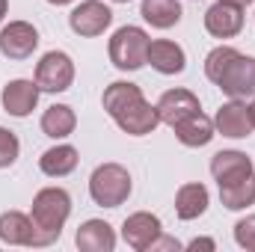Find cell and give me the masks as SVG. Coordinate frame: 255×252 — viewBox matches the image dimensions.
<instances>
[{
	"instance_id": "6da1fadb",
	"label": "cell",
	"mask_w": 255,
	"mask_h": 252,
	"mask_svg": "<svg viewBox=\"0 0 255 252\" xmlns=\"http://www.w3.org/2000/svg\"><path fill=\"white\" fill-rule=\"evenodd\" d=\"M68 214H71V196H68L63 187H45V190L36 193V199H33V214H30V217H33L36 229H39L51 244L60 241Z\"/></svg>"
},
{
	"instance_id": "7a4b0ae2",
	"label": "cell",
	"mask_w": 255,
	"mask_h": 252,
	"mask_svg": "<svg viewBox=\"0 0 255 252\" xmlns=\"http://www.w3.org/2000/svg\"><path fill=\"white\" fill-rule=\"evenodd\" d=\"M130 190H133V181H130V172L122 163H101L89 175V196L101 208L125 205L130 199Z\"/></svg>"
},
{
	"instance_id": "3957f363",
	"label": "cell",
	"mask_w": 255,
	"mask_h": 252,
	"mask_svg": "<svg viewBox=\"0 0 255 252\" xmlns=\"http://www.w3.org/2000/svg\"><path fill=\"white\" fill-rule=\"evenodd\" d=\"M148 45L151 39L142 27L125 24L110 36V63L119 71H136L148 60Z\"/></svg>"
},
{
	"instance_id": "277c9868",
	"label": "cell",
	"mask_w": 255,
	"mask_h": 252,
	"mask_svg": "<svg viewBox=\"0 0 255 252\" xmlns=\"http://www.w3.org/2000/svg\"><path fill=\"white\" fill-rule=\"evenodd\" d=\"M36 83L42 92H65L74 83V63L65 51H48L36 63Z\"/></svg>"
},
{
	"instance_id": "5b68a950",
	"label": "cell",
	"mask_w": 255,
	"mask_h": 252,
	"mask_svg": "<svg viewBox=\"0 0 255 252\" xmlns=\"http://www.w3.org/2000/svg\"><path fill=\"white\" fill-rule=\"evenodd\" d=\"M110 24H113V12H110V6L101 3V0H83V3H77V6L68 12V27H71V33H77V36H83V39L101 36Z\"/></svg>"
},
{
	"instance_id": "8992f818",
	"label": "cell",
	"mask_w": 255,
	"mask_h": 252,
	"mask_svg": "<svg viewBox=\"0 0 255 252\" xmlns=\"http://www.w3.org/2000/svg\"><path fill=\"white\" fill-rule=\"evenodd\" d=\"M0 241L9 247H51V241L36 229L33 217H27L21 211L0 214Z\"/></svg>"
},
{
	"instance_id": "52a82bcc",
	"label": "cell",
	"mask_w": 255,
	"mask_h": 252,
	"mask_svg": "<svg viewBox=\"0 0 255 252\" xmlns=\"http://www.w3.org/2000/svg\"><path fill=\"white\" fill-rule=\"evenodd\" d=\"M217 86L229 95V98H255V57L238 54L229 68L223 71V77L217 80Z\"/></svg>"
},
{
	"instance_id": "ba28073f",
	"label": "cell",
	"mask_w": 255,
	"mask_h": 252,
	"mask_svg": "<svg viewBox=\"0 0 255 252\" xmlns=\"http://www.w3.org/2000/svg\"><path fill=\"white\" fill-rule=\"evenodd\" d=\"M39 48V30L30 21H9L0 30V54L6 60H27Z\"/></svg>"
},
{
	"instance_id": "9c48e42d",
	"label": "cell",
	"mask_w": 255,
	"mask_h": 252,
	"mask_svg": "<svg viewBox=\"0 0 255 252\" xmlns=\"http://www.w3.org/2000/svg\"><path fill=\"white\" fill-rule=\"evenodd\" d=\"M39 95H42V89H39L36 80H24V77H18V80H9V83L3 86V92H0V104H3V110H6L9 116H15V119H27V116L36 110Z\"/></svg>"
},
{
	"instance_id": "30bf717a",
	"label": "cell",
	"mask_w": 255,
	"mask_h": 252,
	"mask_svg": "<svg viewBox=\"0 0 255 252\" xmlns=\"http://www.w3.org/2000/svg\"><path fill=\"white\" fill-rule=\"evenodd\" d=\"M160 235H163L160 220L154 214H148V211H136V214H130L125 223H122V238H125L128 247L136 250V252H148L151 244Z\"/></svg>"
},
{
	"instance_id": "8fae6325",
	"label": "cell",
	"mask_w": 255,
	"mask_h": 252,
	"mask_svg": "<svg viewBox=\"0 0 255 252\" xmlns=\"http://www.w3.org/2000/svg\"><path fill=\"white\" fill-rule=\"evenodd\" d=\"M113 122L122 127L125 133H130V136H145V133H151L154 127L160 125L157 104H148L145 98H136V101L128 104L125 110H119L113 116Z\"/></svg>"
},
{
	"instance_id": "7c38bea8",
	"label": "cell",
	"mask_w": 255,
	"mask_h": 252,
	"mask_svg": "<svg viewBox=\"0 0 255 252\" xmlns=\"http://www.w3.org/2000/svg\"><path fill=\"white\" fill-rule=\"evenodd\" d=\"M205 30L214 39H235L244 30V6L217 0L208 12H205Z\"/></svg>"
},
{
	"instance_id": "4fadbf2b",
	"label": "cell",
	"mask_w": 255,
	"mask_h": 252,
	"mask_svg": "<svg viewBox=\"0 0 255 252\" xmlns=\"http://www.w3.org/2000/svg\"><path fill=\"white\" fill-rule=\"evenodd\" d=\"M199 110H202V104L190 89H166L157 101V116L169 127H175L178 122H184L187 116L199 113Z\"/></svg>"
},
{
	"instance_id": "5bb4252c",
	"label": "cell",
	"mask_w": 255,
	"mask_h": 252,
	"mask_svg": "<svg viewBox=\"0 0 255 252\" xmlns=\"http://www.w3.org/2000/svg\"><path fill=\"white\" fill-rule=\"evenodd\" d=\"M214 127H217L223 136H229V139H247L255 130L253 122H250V110H247V104H244L241 98H232V101H226V104L217 110Z\"/></svg>"
},
{
	"instance_id": "9a60e30c",
	"label": "cell",
	"mask_w": 255,
	"mask_h": 252,
	"mask_svg": "<svg viewBox=\"0 0 255 252\" xmlns=\"http://www.w3.org/2000/svg\"><path fill=\"white\" fill-rule=\"evenodd\" d=\"M255 166L250 160L247 151H235V148H226V151H217L211 157V175L217 181V187L229 184V181H238L244 175H253Z\"/></svg>"
},
{
	"instance_id": "2e32d148",
	"label": "cell",
	"mask_w": 255,
	"mask_h": 252,
	"mask_svg": "<svg viewBox=\"0 0 255 252\" xmlns=\"http://www.w3.org/2000/svg\"><path fill=\"white\" fill-rule=\"evenodd\" d=\"M74 244L80 252H113L116 250V232L104 220H86L74 232Z\"/></svg>"
},
{
	"instance_id": "e0dca14e",
	"label": "cell",
	"mask_w": 255,
	"mask_h": 252,
	"mask_svg": "<svg viewBox=\"0 0 255 252\" xmlns=\"http://www.w3.org/2000/svg\"><path fill=\"white\" fill-rule=\"evenodd\" d=\"M154 71L160 74H181L187 68V54L178 42H169V39H154L148 45V60Z\"/></svg>"
},
{
	"instance_id": "ac0fdd59",
	"label": "cell",
	"mask_w": 255,
	"mask_h": 252,
	"mask_svg": "<svg viewBox=\"0 0 255 252\" xmlns=\"http://www.w3.org/2000/svg\"><path fill=\"white\" fill-rule=\"evenodd\" d=\"M208 205H211V193H208L205 184H199V181L181 184L178 193H175V214H178V220H184V223L199 220V217L208 211Z\"/></svg>"
},
{
	"instance_id": "d6986e66",
	"label": "cell",
	"mask_w": 255,
	"mask_h": 252,
	"mask_svg": "<svg viewBox=\"0 0 255 252\" xmlns=\"http://www.w3.org/2000/svg\"><path fill=\"white\" fill-rule=\"evenodd\" d=\"M172 130H175L178 142H181V145H187V148H202V145H208V142L217 136L214 119H208L202 110H199V113H193V116H187L184 122H178Z\"/></svg>"
},
{
	"instance_id": "ffe728a7",
	"label": "cell",
	"mask_w": 255,
	"mask_h": 252,
	"mask_svg": "<svg viewBox=\"0 0 255 252\" xmlns=\"http://www.w3.org/2000/svg\"><path fill=\"white\" fill-rule=\"evenodd\" d=\"M77 163H80V154H77L74 145H54V148H48V151L39 157V169H42L45 175H51V178H65V175H71V172L77 169Z\"/></svg>"
},
{
	"instance_id": "44dd1931",
	"label": "cell",
	"mask_w": 255,
	"mask_h": 252,
	"mask_svg": "<svg viewBox=\"0 0 255 252\" xmlns=\"http://www.w3.org/2000/svg\"><path fill=\"white\" fill-rule=\"evenodd\" d=\"M42 133L51 136V139H65L74 133L77 127V113L68 107V104H51L45 113H42Z\"/></svg>"
},
{
	"instance_id": "7402d4cb",
	"label": "cell",
	"mask_w": 255,
	"mask_h": 252,
	"mask_svg": "<svg viewBox=\"0 0 255 252\" xmlns=\"http://www.w3.org/2000/svg\"><path fill=\"white\" fill-rule=\"evenodd\" d=\"M139 15L154 30H169L181 21V3L178 0H142Z\"/></svg>"
},
{
	"instance_id": "603a6c76",
	"label": "cell",
	"mask_w": 255,
	"mask_h": 252,
	"mask_svg": "<svg viewBox=\"0 0 255 252\" xmlns=\"http://www.w3.org/2000/svg\"><path fill=\"white\" fill-rule=\"evenodd\" d=\"M220 202H223L229 211H244V208L255 205V172L238 178V181L223 184V187H220Z\"/></svg>"
},
{
	"instance_id": "cb8c5ba5",
	"label": "cell",
	"mask_w": 255,
	"mask_h": 252,
	"mask_svg": "<svg viewBox=\"0 0 255 252\" xmlns=\"http://www.w3.org/2000/svg\"><path fill=\"white\" fill-rule=\"evenodd\" d=\"M136 98H142V89H139L136 83H130V80H113V83L104 89L101 104H104L107 116L113 119L119 110H125L128 104H130V101H136Z\"/></svg>"
},
{
	"instance_id": "d4e9b609",
	"label": "cell",
	"mask_w": 255,
	"mask_h": 252,
	"mask_svg": "<svg viewBox=\"0 0 255 252\" xmlns=\"http://www.w3.org/2000/svg\"><path fill=\"white\" fill-rule=\"evenodd\" d=\"M238 54H241V51L232 48V45H220V48H214V51L205 57V77H208L211 83H217V80L223 77V71L229 68V63H232Z\"/></svg>"
},
{
	"instance_id": "484cf974",
	"label": "cell",
	"mask_w": 255,
	"mask_h": 252,
	"mask_svg": "<svg viewBox=\"0 0 255 252\" xmlns=\"http://www.w3.org/2000/svg\"><path fill=\"white\" fill-rule=\"evenodd\" d=\"M18 151H21L18 136L9 127H0V169H9L18 160Z\"/></svg>"
},
{
	"instance_id": "4316f807",
	"label": "cell",
	"mask_w": 255,
	"mask_h": 252,
	"mask_svg": "<svg viewBox=\"0 0 255 252\" xmlns=\"http://www.w3.org/2000/svg\"><path fill=\"white\" fill-rule=\"evenodd\" d=\"M235 244L247 252H255V214L235 223Z\"/></svg>"
},
{
	"instance_id": "83f0119b",
	"label": "cell",
	"mask_w": 255,
	"mask_h": 252,
	"mask_svg": "<svg viewBox=\"0 0 255 252\" xmlns=\"http://www.w3.org/2000/svg\"><path fill=\"white\" fill-rule=\"evenodd\" d=\"M157 250H181V244H178L175 238H163V235H160V238L151 244V250L148 252H157Z\"/></svg>"
},
{
	"instance_id": "f1b7e54d",
	"label": "cell",
	"mask_w": 255,
	"mask_h": 252,
	"mask_svg": "<svg viewBox=\"0 0 255 252\" xmlns=\"http://www.w3.org/2000/svg\"><path fill=\"white\" fill-rule=\"evenodd\" d=\"M187 250H190V252H196V250L214 252V250H217V244H214L211 238H196V241H190V244H187Z\"/></svg>"
},
{
	"instance_id": "f546056e",
	"label": "cell",
	"mask_w": 255,
	"mask_h": 252,
	"mask_svg": "<svg viewBox=\"0 0 255 252\" xmlns=\"http://www.w3.org/2000/svg\"><path fill=\"white\" fill-rule=\"evenodd\" d=\"M6 9H9V0H0V21L6 18Z\"/></svg>"
},
{
	"instance_id": "4dcf8cb0",
	"label": "cell",
	"mask_w": 255,
	"mask_h": 252,
	"mask_svg": "<svg viewBox=\"0 0 255 252\" xmlns=\"http://www.w3.org/2000/svg\"><path fill=\"white\" fill-rule=\"evenodd\" d=\"M247 110H250V122H253V127H255V98H253V104H250Z\"/></svg>"
},
{
	"instance_id": "1f68e13d",
	"label": "cell",
	"mask_w": 255,
	"mask_h": 252,
	"mask_svg": "<svg viewBox=\"0 0 255 252\" xmlns=\"http://www.w3.org/2000/svg\"><path fill=\"white\" fill-rule=\"evenodd\" d=\"M226 3H235V6H250V3H255V0H226Z\"/></svg>"
},
{
	"instance_id": "d6a6232c",
	"label": "cell",
	"mask_w": 255,
	"mask_h": 252,
	"mask_svg": "<svg viewBox=\"0 0 255 252\" xmlns=\"http://www.w3.org/2000/svg\"><path fill=\"white\" fill-rule=\"evenodd\" d=\"M48 3H54V6H65V3H74V0H48Z\"/></svg>"
},
{
	"instance_id": "836d02e7",
	"label": "cell",
	"mask_w": 255,
	"mask_h": 252,
	"mask_svg": "<svg viewBox=\"0 0 255 252\" xmlns=\"http://www.w3.org/2000/svg\"><path fill=\"white\" fill-rule=\"evenodd\" d=\"M113 3H130V0H113Z\"/></svg>"
}]
</instances>
